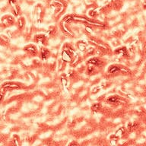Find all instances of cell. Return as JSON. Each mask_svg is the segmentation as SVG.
<instances>
[{
  "label": "cell",
  "mask_w": 146,
  "mask_h": 146,
  "mask_svg": "<svg viewBox=\"0 0 146 146\" xmlns=\"http://www.w3.org/2000/svg\"><path fill=\"white\" fill-rule=\"evenodd\" d=\"M1 23H2V25L6 26V27L11 26L15 24V18L11 15H5L2 16L1 18Z\"/></svg>",
  "instance_id": "obj_1"
},
{
  "label": "cell",
  "mask_w": 146,
  "mask_h": 146,
  "mask_svg": "<svg viewBox=\"0 0 146 146\" xmlns=\"http://www.w3.org/2000/svg\"><path fill=\"white\" fill-rule=\"evenodd\" d=\"M2 87L5 88L7 91L9 90H15V89L20 88V85H18V84L15 83V82H5L2 84Z\"/></svg>",
  "instance_id": "obj_2"
},
{
  "label": "cell",
  "mask_w": 146,
  "mask_h": 146,
  "mask_svg": "<svg viewBox=\"0 0 146 146\" xmlns=\"http://www.w3.org/2000/svg\"><path fill=\"white\" fill-rule=\"evenodd\" d=\"M24 50H25V51H26V52L30 53V54L33 55V56H34V55H36L37 53L36 47L34 45H33V44H30V45L26 46L24 48Z\"/></svg>",
  "instance_id": "obj_3"
},
{
  "label": "cell",
  "mask_w": 146,
  "mask_h": 146,
  "mask_svg": "<svg viewBox=\"0 0 146 146\" xmlns=\"http://www.w3.org/2000/svg\"><path fill=\"white\" fill-rule=\"evenodd\" d=\"M34 40L36 41V43H41V44H46V37L43 34H38L36 35L34 37Z\"/></svg>",
  "instance_id": "obj_4"
},
{
  "label": "cell",
  "mask_w": 146,
  "mask_h": 146,
  "mask_svg": "<svg viewBox=\"0 0 146 146\" xmlns=\"http://www.w3.org/2000/svg\"><path fill=\"white\" fill-rule=\"evenodd\" d=\"M123 69L122 67H119L117 65H111V66H110L109 68H108V73H110V74H113V73H116L119 72V71H121Z\"/></svg>",
  "instance_id": "obj_5"
},
{
  "label": "cell",
  "mask_w": 146,
  "mask_h": 146,
  "mask_svg": "<svg viewBox=\"0 0 146 146\" xmlns=\"http://www.w3.org/2000/svg\"><path fill=\"white\" fill-rule=\"evenodd\" d=\"M40 56L43 60H46L50 56V51L46 48H42L40 51Z\"/></svg>",
  "instance_id": "obj_6"
},
{
  "label": "cell",
  "mask_w": 146,
  "mask_h": 146,
  "mask_svg": "<svg viewBox=\"0 0 146 146\" xmlns=\"http://www.w3.org/2000/svg\"><path fill=\"white\" fill-rule=\"evenodd\" d=\"M88 63L91 64L93 66H100L102 64V61H100L98 58H91L88 61Z\"/></svg>",
  "instance_id": "obj_7"
},
{
  "label": "cell",
  "mask_w": 146,
  "mask_h": 146,
  "mask_svg": "<svg viewBox=\"0 0 146 146\" xmlns=\"http://www.w3.org/2000/svg\"><path fill=\"white\" fill-rule=\"evenodd\" d=\"M12 13L13 15L15 17H18L19 15H20V11H21V9H20V7L18 5V4H15L12 5Z\"/></svg>",
  "instance_id": "obj_8"
},
{
  "label": "cell",
  "mask_w": 146,
  "mask_h": 146,
  "mask_svg": "<svg viewBox=\"0 0 146 146\" xmlns=\"http://www.w3.org/2000/svg\"><path fill=\"white\" fill-rule=\"evenodd\" d=\"M62 59H63L64 61H66V62H70L71 59H72V57L71 56L69 55L68 52H67L66 51L64 50L62 53Z\"/></svg>",
  "instance_id": "obj_9"
},
{
  "label": "cell",
  "mask_w": 146,
  "mask_h": 146,
  "mask_svg": "<svg viewBox=\"0 0 146 146\" xmlns=\"http://www.w3.org/2000/svg\"><path fill=\"white\" fill-rule=\"evenodd\" d=\"M115 52L116 54L123 55V56H124V55L126 54V49H125V47L118 48L117 50H115V52Z\"/></svg>",
  "instance_id": "obj_10"
},
{
  "label": "cell",
  "mask_w": 146,
  "mask_h": 146,
  "mask_svg": "<svg viewBox=\"0 0 146 146\" xmlns=\"http://www.w3.org/2000/svg\"><path fill=\"white\" fill-rule=\"evenodd\" d=\"M18 27H19L20 29H22L23 27H25V18H23V17H20V18H18Z\"/></svg>",
  "instance_id": "obj_11"
},
{
  "label": "cell",
  "mask_w": 146,
  "mask_h": 146,
  "mask_svg": "<svg viewBox=\"0 0 146 146\" xmlns=\"http://www.w3.org/2000/svg\"><path fill=\"white\" fill-rule=\"evenodd\" d=\"M101 108V105L98 103H95L91 106V110L93 112H98Z\"/></svg>",
  "instance_id": "obj_12"
},
{
  "label": "cell",
  "mask_w": 146,
  "mask_h": 146,
  "mask_svg": "<svg viewBox=\"0 0 146 146\" xmlns=\"http://www.w3.org/2000/svg\"><path fill=\"white\" fill-rule=\"evenodd\" d=\"M7 90L3 87H0V101H2L3 99H4L5 94L6 93Z\"/></svg>",
  "instance_id": "obj_13"
},
{
  "label": "cell",
  "mask_w": 146,
  "mask_h": 146,
  "mask_svg": "<svg viewBox=\"0 0 146 146\" xmlns=\"http://www.w3.org/2000/svg\"><path fill=\"white\" fill-rule=\"evenodd\" d=\"M94 67L93 66V65L90 64V66H88V67L87 68V74L91 75V74L94 73Z\"/></svg>",
  "instance_id": "obj_14"
},
{
  "label": "cell",
  "mask_w": 146,
  "mask_h": 146,
  "mask_svg": "<svg viewBox=\"0 0 146 146\" xmlns=\"http://www.w3.org/2000/svg\"><path fill=\"white\" fill-rule=\"evenodd\" d=\"M117 100H118V98H117L116 96H112V97H110V98L107 99V101L109 103H111V104L116 103Z\"/></svg>",
  "instance_id": "obj_15"
},
{
  "label": "cell",
  "mask_w": 146,
  "mask_h": 146,
  "mask_svg": "<svg viewBox=\"0 0 146 146\" xmlns=\"http://www.w3.org/2000/svg\"><path fill=\"white\" fill-rule=\"evenodd\" d=\"M0 42H2V43H9V39H8L4 35H1L0 36Z\"/></svg>",
  "instance_id": "obj_16"
},
{
  "label": "cell",
  "mask_w": 146,
  "mask_h": 146,
  "mask_svg": "<svg viewBox=\"0 0 146 146\" xmlns=\"http://www.w3.org/2000/svg\"><path fill=\"white\" fill-rule=\"evenodd\" d=\"M89 15L92 17V18H94V17L98 15V12L95 10H91V11H89Z\"/></svg>",
  "instance_id": "obj_17"
},
{
  "label": "cell",
  "mask_w": 146,
  "mask_h": 146,
  "mask_svg": "<svg viewBox=\"0 0 146 146\" xmlns=\"http://www.w3.org/2000/svg\"><path fill=\"white\" fill-rule=\"evenodd\" d=\"M8 3H9L11 6H12L14 5L17 4V0H8Z\"/></svg>",
  "instance_id": "obj_18"
},
{
  "label": "cell",
  "mask_w": 146,
  "mask_h": 146,
  "mask_svg": "<svg viewBox=\"0 0 146 146\" xmlns=\"http://www.w3.org/2000/svg\"><path fill=\"white\" fill-rule=\"evenodd\" d=\"M78 47L82 51H83V50H84L86 46H85V44H82V43H78Z\"/></svg>",
  "instance_id": "obj_19"
},
{
  "label": "cell",
  "mask_w": 146,
  "mask_h": 146,
  "mask_svg": "<svg viewBox=\"0 0 146 146\" xmlns=\"http://www.w3.org/2000/svg\"><path fill=\"white\" fill-rule=\"evenodd\" d=\"M70 145H78V143H76V142H72V143L69 144Z\"/></svg>",
  "instance_id": "obj_20"
}]
</instances>
